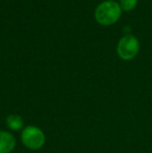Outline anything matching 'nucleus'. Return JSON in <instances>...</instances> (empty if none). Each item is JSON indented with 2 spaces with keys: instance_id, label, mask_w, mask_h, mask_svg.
<instances>
[{
  "instance_id": "obj_6",
  "label": "nucleus",
  "mask_w": 152,
  "mask_h": 153,
  "mask_svg": "<svg viewBox=\"0 0 152 153\" xmlns=\"http://www.w3.org/2000/svg\"><path fill=\"white\" fill-rule=\"evenodd\" d=\"M136 3H138V0H120V6L122 10H126V12L133 10Z\"/></svg>"
},
{
  "instance_id": "obj_1",
  "label": "nucleus",
  "mask_w": 152,
  "mask_h": 153,
  "mask_svg": "<svg viewBox=\"0 0 152 153\" xmlns=\"http://www.w3.org/2000/svg\"><path fill=\"white\" fill-rule=\"evenodd\" d=\"M122 8L116 1L108 0L97 6L95 18L101 25H112L119 20Z\"/></svg>"
},
{
  "instance_id": "obj_4",
  "label": "nucleus",
  "mask_w": 152,
  "mask_h": 153,
  "mask_svg": "<svg viewBox=\"0 0 152 153\" xmlns=\"http://www.w3.org/2000/svg\"><path fill=\"white\" fill-rule=\"evenodd\" d=\"M16 147V139L7 131H0V153H10Z\"/></svg>"
},
{
  "instance_id": "obj_2",
  "label": "nucleus",
  "mask_w": 152,
  "mask_h": 153,
  "mask_svg": "<svg viewBox=\"0 0 152 153\" xmlns=\"http://www.w3.org/2000/svg\"><path fill=\"white\" fill-rule=\"evenodd\" d=\"M21 141L23 145L30 150H38L44 146L46 137L43 132L37 126H27L22 130Z\"/></svg>"
},
{
  "instance_id": "obj_3",
  "label": "nucleus",
  "mask_w": 152,
  "mask_h": 153,
  "mask_svg": "<svg viewBox=\"0 0 152 153\" xmlns=\"http://www.w3.org/2000/svg\"><path fill=\"white\" fill-rule=\"evenodd\" d=\"M140 50V43L136 36L131 34L123 36L118 43L117 52L124 61H130L134 59Z\"/></svg>"
},
{
  "instance_id": "obj_5",
  "label": "nucleus",
  "mask_w": 152,
  "mask_h": 153,
  "mask_svg": "<svg viewBox=\"0 0 152 153\" xmlns=\"http://www.w3.org/2000/svg\"><path fill=\"white\" fill-rule=\"evenodd\" d=\"M6 125L12 130H20L24 125V121L21 116L13 114L6 118Z\"/></svg>"
}]
</instances>
